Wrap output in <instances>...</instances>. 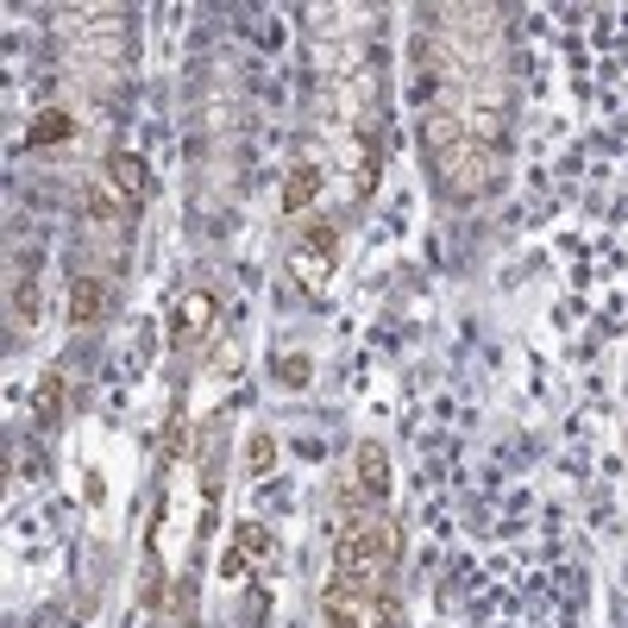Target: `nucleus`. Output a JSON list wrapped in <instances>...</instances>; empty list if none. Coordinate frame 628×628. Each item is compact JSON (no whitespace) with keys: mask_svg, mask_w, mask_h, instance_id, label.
Instances as JSON below:
<instances>
[{"mask_svg":"<svg viewBox=\"0 0 628 628\" xmlns=\"http://www.w3.org/2000/svg\"><path fill=\"white\" fill-rule=\"evenodd\" d=\"M371 603H377V584H365V578H327V628H371Z\"/></svg>","mask_w":628,"mask_h":628,"instance_id":"f03ea898","label":"nucleus"},{"mask_svg":"<svg viewBox=\"0 0 628 628\" xmlns=\"http://www.w3.org/2000/svg\"><path fill=\"white\" fill-rule=\"evenodd\" d=\"M396 553H402L396 522H383V516L371 509V516L352 528V534H340V541H333V572H340V578H365V584H377V578L396 572Z\"/></svg>","mask_w":628,"mask_h":628,"instance_id":"f257e3e1","label":"nucleus"},{"mask_svg":"<svg viewBox=\"0 0 628 628\" xmlns=\"http://www.w3.org/2000/svg\"><path fill=\"white\" fill-rule=\"evenodd\" d=\"M327 189V170L321 164H296V170L283 176V195H276V208L283 214H301V208H315V195Z\"/></svg>","mask_w":628,"mask_h":628,"instance_id":"1a4fd4ad","label":"nucleus"},{"mask_svg":"<svg viewBox=\"0 0 628 628\" xmlns=\"http://www.w3.org/2000/svg\"><path fill=\"white\" fill-rule=\"evenodd\" d=\"M308 377H315V365H308L301 352H289V358H283V383H289V390H308Z\"/></svg>","mask_w":628,"mask_h":628,"instance_id":"f3484780","label":"nucleus"},{"mask_svg":"<svg viewBox=\"0 0 628 628\" xmlns=\"http://www.w3.org/2000/svg\"><path fill=\"white\" fill-rule=\"evenodd\" d=\"M214 321H221L214 289H189V296L176 301V315H170V340H176V346H201V340L214 333Z\"/></svg>","mask_w":628,"mask_h":628,"instance_id":"39448f33","label":"nucleus"},{"mask_svg":"<svg viewBox=\"0 0 628 628\" xmlns=\"http://www.w3.org/2000/svg\"><path fill=\"white\" fill-rule=\"evenodd\" d=\"M13 315H20V327L38 321V283H32V276H20V283H13Z\"/></svg>","mask_w":628,"mask_h":628,"instance_id":"4468645a","label":"nucleus"},{"mask_svg":"<svg viewBox=\"0 0 628 628\" xmlns=\"http://www.w3.org/2000/svg\"><path fill=\"white\" fill-rule=\"evenodd\" d=\"M246 465H251V477H264L276 465V440L271 434H251V447H246Z\"/></svg>","mask_w":628,"mask_h":628,"instance_id":"2eb2a0df","label":"nucleus"},{"mask_svg":"<svg viewBox=\"0 0 628 628\" xmlns=\"http://www.w3.org/2000/svg\"><path fill=\"white\" fill-rule=\"evenodd\" d=\"M75 208H82V221L95 226V233H114V226H126V214H132L107 176H82V182H75Z\"/></svg>","mask_w":628,"mask_h":628,"instance_id":"20e7f679","label":"nucleus"},{"mask_svg":"<svg viewBox=\"0 0 628 628\" xmlns=\"http://www.w3.org/2000/svg\"><path fill=\"white\" fill-rule=\"evenodd\" d=\"M333 258H340V239H333V226H315L296 251H289V276H296L301 289H321L327 276H333Z\"/></svg>","mask_w":628,"mask_h":628,"instance_id":"7ed1b4c3","label":"nucleus"},{"mask_svg":"<svg viewBox=\"0 0 628 628\" xmlns=\"http://www.w3.org/2000/svg\"><path fill=\"white\" fill-rule=\"evenodd\" d=\"M70 139H75V114H63V107H45L25 126V151H50V145H70Z\"/></svg>","mask_w":628,"mask_h":628,"instance_id":"9d476101","label":"nucleus"},{"mask_svg":"<svg viewBox=\"0 0 628 628\" xmlns=\"http://www.w3.org/2000/svg\"><path fill=\"white\" fill-rule=\"evenodd\" d=\"M352 484H358V497H371V502L390 497V452L377 447V440H358V452H352Z\"/></svg>","mask_w":628,"mask_h":628,"instance_id":"0eeeda50","label":"nucleus"},{"mask_svg":"<svg viewBox=\"0 0 628 628\" xmlns=\"http://www.w3.org/2000/svg\"><path fill=\"white\" fill-rule=\"evenodd\" d=\"M233 547H239V553H251V559H264V553L276 547V534H271L264 522H239V528H233Z\"/></svg>","mask_w":628,"mask_h":628,"instance_id":"ddd939ff","label":"nucleus"},{"mask_svg":"<svg viewBox=\"0 0 628 628\" xmlns=\"http://www.w3.org/2000/svg\"><path fill=\"white\" fill-rule=\"evenodd\" d=\"M371 628H402V603L390 597V591H377V603H371Z\"/></svg>","mask_w":628,"mask_h":628,"instance_id":"dca6fc26","label":"nucleus"},{"mask_svg":"<svg viewBox=\"0 0 628 628\" xmlns=\"http://www.w3.org/2000/svg\"><path fill=\"white\" fill-rule=\"evenodd\" d=\"M100 176L120 189L126 208H145V201H151V170H145V157H139V151H107V170H100Z\"/></svg>","mask_w":628,"mask_h":628,"instance_id":"423d86ee","label":"nucleus"},{"mask_svg":"<svg viewBox=\"0 0 628 628\" xmlns=\"http://www.w3.org/2000/svg\"><path fill=\"white\" fill-rule=\"evenodd\" d=\"M32 422H38V427L63 422V377H57V371L38 377V390H32Z\"/></svg>","mask_w":628,"mask_h":628,"instance_id":"9b49d317","label":"nucleus"},{"mask_svg":"<svg viewBox=\"0 0 628 628\" xmlns=\"http://www.w3.org/2000/svg\"><path fill=\"white\" fill-rule=\"evenodd\" d=\"M100 315H107V283L100 276H70V327H100Z\"/></svg>","mask_w":628,"mask_h":628,"instance_id":"6e6552de","label":"nucleus"},{"mask_svg":"<svg viewBox=\"0 0 628 628\" xmlns=\"http://www.w3.org/2000/svg\"><path fill=\"white\" fill-rule=\"evenodd\" d=\"M377 176V139L371 132H358V145H352V195H365Z\"/></svg>","mask_w":628,"mask_h":628,"instance_id":"f8f14e48","label":"nucleus"},{"mask_svg":"<svg viewBox=\"0 0 628 628\" xmlns=\"http://www.w3.org/2000/svg\"><path fill=\"white\" fill-rule=\"evenodd\" d=\"M246 566H251V553H239V547L221 553V578H226V584H233V578H246Z\"/></svg>","mask_w":628,"mask_h":628,"instance_id":"a211bd4d","label":"nucleus"}]
</instances>
